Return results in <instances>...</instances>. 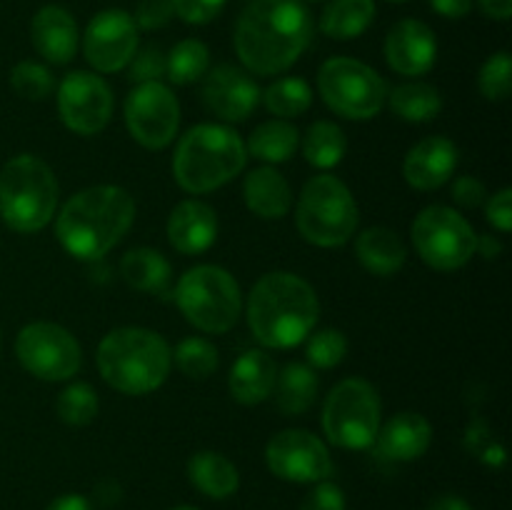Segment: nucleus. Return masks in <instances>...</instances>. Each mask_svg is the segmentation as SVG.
<instances>
[{
  "label": "nucleus",
  "instance_id": "nucleus-1",
  "mask_svg": "<svg viewBox=\"0 0 512 510\" xmlns=\"http://www.w3.org/2000/svg\"><path fill=\"white\" fill-rule=\"evenodd\" d=\"M313 40L303 0H250L235 23V53L248 73L280 75L293 68Z\"/></svg>",
  "mask_w": 512,
  "mask_h": 510
},
{
  "label": "nucleus",
  "instance_id": "nucleus-2",
  "mask_svg": "<svg viewBox=\"0 0 512 510\" xmlns=\"http://www.w3.org/2000/svg\"><path fill=\"white\" fill-rule=\"evenodd\" d=\"M313 285L295 273H265L248 295V325L260 345L288 350L303 343L318 323Z\"/></svg>",
  "mask_w": 512,
  "mask_h": 510
},
{
  "label": "nucleus",
  "instance_id": "nucleus-3",
  "mask_svg": "<svg viewBox=\"0 0 512 510\" xmlns=\"http://www.w3.org/2000/svg\"><path fill=\"white\" fill-rule=\"evenodd\" d=\"M135 220V200L120 185H93L75 193L55 220V235L65 253L98 260L123 240Z\"/></svg>",
  "mask_w": 512,
  "mask_h": 510
},
{
  "label": "nucleus",
  "instance_id": "nucleus-4",
  "mask_svg": "<svg viewBox=\"0 0 512 510\" xmlns=\"http://www.w3.org/2000/svg\"><path fill=\"white\" fill-rule=\"evenodd\" d=\"M173 350L148 328H115L100 340L98 370L123 395H145L168 380Z\"/></svg>",
  "mask_w": 512,
  "mask_h": 510
},
{
  "label": "nucleus",
  "instance_id": "nucleus-5",
  "mask_svg": "<svg viewBox=\"0 0 512 510\" xmlns=\"http://www.w3.org/2000/svg\"><path fill=\"white\" fill-rule=\"evenodd\" d=\"M248 150L233 128L220 123L193 125L173 155V175L185 193L203 195L223 188L245 168Z\"/></svg>",
  "mask_w": 512,
  "mask_h": 510
},
{
  "label": "nucleus",
  "instance_id": "nucleus-6",
  "mask_svg": "<svg viewBox=\"0 0 512 510\" xmlns=\"http://www.w3.org/2000/svg\"><path fill=\"white\" fill-rule=\"evenodd\" d=\"M58 178L45 160L15 155L0 170V215L15 233H38L58 208Z\"/></svg>",
  "mask_w": 512,
  "mask_h": 510
},
{
  "label": "nucleus",
  "instance_id": "nucleus-7",
  "mask_svg": "<svg viewBox=\"0 0 512 510\" xmlns=\"http://www.w3.org/2000/svg\"><path fill=\"white\" fill-rule=\"evenodd\" d=\"M358 220V203L343 180L320 173L305 183L295 208V223L308 243L318 248L345 245L358 230Z\"/></svg>",
  "mask_w": 512,
  "mask_h": 510
},
{
  "label": "nucleus",
  "instance_id": "nucleus-8",
  "mask_svg": "<svg viewBox=\"0 0 512 510\" xmlns=\"http://www.w3.org/2000/svg\"><path fill=\"white\" fill-rule=\"evenodd\" d=\"M175 303L193 328L220 335L238 323L243 293L238 280L220 265H195L180 275Z\"/></svg>",
  "mask_w": 512,
  "mask_h": 510
},
{
  "label": "nucleus",
  "instance_id": "nucleus-9",
  "mask_svg": "<svg viewBox=\"0 0 512 510\" xmlns=\"http://www.w3.org/2000/svg\"><path fill=\"white\" fill-rule=\"evenodd\" d=\"M380 415L378 390L363 378H345L325 398L323 430L338 448L368 450L378 438Z\"/></svg>",
  "mask_w": 512,
  "mask_h": 510
},
{
  "label": "nucleus",
  "instance_id": "nucleus-10",
  "mask_svg": "<svg viewBox=\"0 0 512 510\" xmlns=\"http://www.w3.org/2000/svg\"><path fill=\"white\" fill-rule=\"evenodd\" d=\"M318 90L333 113L348 120H370L388 103V83L378 70L355 58H330L318 70Z\"/></svg>",
  "mask_w": 512,
  "mask_h": 510
},
{
  "label": "nucleus",
  "instance_id": "nucleus-11",
  "mask_svg": "<svg viewBox=\"0 0 512 510\" xmlns=\"http://www.w3.org/2000/svg\"><path fill=\"white\" fill-rule=\"evenodd\" d=\"M410 233L423 263L443 273L468 265L478 245V233L468 218L448 205H428L420 210Z\"/></svg>",
  "mask_w": 512,
  "mask_h": 510
},
{
  "label": "nucleus",
  "instance_id": "nucleus-12",
  "mask_svg": "<svg viewBox=\"0 0 512 510\" xmlns=\"http://www.w3.org/2000/svg\"><path fill=\"white\" fill-rule=\"evenodd\" d=\"M15 355L33 378L45 383L70 380L83 365V350L75 335L48 320L28 323L20 330L15 338Z\"/></svg>",
  "mask_w": 512,
  "mask_h": 510
},
{
  "label": "nucleus",
  "instance_id": "nucleus-13",
  "mask_svg": "<svg viewBox=\"0 0 512 510\" xmlns=\"http://www.w3.org/2000/svg\"><path fill=\"white\" fill-rule=\"evenodd\" d=\"M125 125L135 143L148 150H163L180 128V103L165 83H140L125 100Z\"/></svg>",
  "mask_w": 512,
  "mask_h": 510
},
{
  "label": "nucleus",
  "instance_id": "nucleus-14",
  "mask_svg": "<svg viewBox=\"0 0 512 510\" xmlns=\"http://www.w3.org/2000/svg\"><path fill=\"white\" fill-rule=\"evenodd\" d=\"M270 473L288 483H320L333 473L330 450L310 430L290 428L273 435L265 448Z\"/></svg>",
  "mask_w": 512,
  "mask_h": 510
},
{
  "label": "nucleus",
  "instance_id": "nucleus-15",
  "mask_svg": "<svg viewBox=\"0 0 512 510\" xmlns=\"http://www.w3.org/2000/svg\"><path fill=\"white\" fill-rule=\"evenodd\" d=\"M58 113L65 128L73 133H100L113 115V90L100 75L73 70L58 85Z\"/></svg>",
  "mask_w": 512,
  "mask_h": 510
},
{
  "label": "nucleus",
  "instance_id": "nucleus-16",
  "mask_svg": "<svg viewBox=\"0 0 512 510\" xmlns=\"http://www.w3.org/2000/svg\"><path fill=\"white\" fill-rule=\"evenodd\" d=\"M138 50V28L133 15L120 8L100 10L83 35V53L98 73H118L128 68Z\"/></svg>",
  "mask_w": 512,
  "mask_h": 510
},
{
  "label": "nucleus",
  "instance_id": "nucleus-17",
  "mask_svg": "<svg viewBox=\"0 0 512 510\" xmlns=\"http://www.w3.org/2000/svg\"><path fill=\"white\" fill-rule=\"evenodd\" d=\"M260 93L263 90L250 78L248 70L223 63L203 75L200 98L205 108L225 123H243L258 108Z\"/></svg>",
  "mask_w": 512,
  "mask_h": 510
},
{
  "label": "nucleus",
  "instance_id": "nucleus-18",
  "mask_svg": "<svg viewBox=\"0 0 512 510\" xmlns=\"http://www.w3.org/2000/svg\"><path fill=\"white\" fill-rule=\"evenodd\" d=\"M383 50L395 73L418 78L428 73L438 60V38L423 20L405 18L390 28Z\"/></svg>",
  "mask_w": 512,
  "mask_h": 510
},
{
  "label": "nucleus",
  "instance_id": "nucleus-19",
  "mask_svg": "<svg viewBox=\"0 0 512 510\" xmlns=\"http://www.w3.org/2000/svg\"><path fill=\"white\" fill-rule=\"evenodd\" d=\"M458 145L445 135H430L408 150L403 163L405 183L415 190L443 188L458 168Z\"/></svg>",
  "mask_w": 512,
  "mask_h": 510
},
{
  "label": "nucleus",
  "instance_id": "nucleus-20",
  "mask_svg": "<svg viewBox=\"0 0 512 510\" xmlns=\"http://www.w3.org/2000/svg\"><path fill=\"white\" fill-rule=\"evenodd\" d=\"M30 40L48 63L68 65L78 53V23L63 5H43L30 23Z\"/></svg>",
  "mask_w": 512,
  "mask_h": 510
},
{
  "label": "nucleus",
  "instance_id": "nucleus-21",
  "mask_svg": "<svg viewBox=\"0 0 512 510\" xmlns=\"http://www.w3.org/2000/svg\"><path fill=\"white\" fill-rule=\"evenodd\" d=\"M168 240L183 255L205 253L218 240V215L203 200H183L168 218Z\"/></svg>",
  "mask_w": 512,
  "mask_h": 510
},
{
  "label": "nucleus",
  "instance_id": "nucleus-22",
  "mask_svg": "<svg viewBox=\"0 0 512 510\" xmlns=\"http://www.w3.org/2000/svg\"><path fill=\"white\" fill-rule=\"evenodd\" d=\"M430 443H433V425L428 423L425 415L408 413V410L393 415L388 423H380L378 438H375L380 455L395 460V463H410V460L423 458Z\"/></svg>",
  "mask_w": 512,
  "mask_h": 510
},
{
  "label": "nucleus",
  "instance_id": "nucleus-23",
  "mask_svg": "<svg viewBox=\"0 0 512 510\" xmlns=\"http://www.w3.org/2000/svg\"><path fill=\"white\" fill-rule=\"evenodd\" d=\"M275 378H278V365L265 350H245L230 368V395L243 405H258L270 398Z\"/></svg>",
  "mask_w": 512,
  "mask_h": 510
},
{
  "label": "nucleus",
  "instance_id": "nucleus-24",
  "mask_svg": "<svg viewBox=\"0 0 512 510\" xmlns=\"http://www.w3.org/2000/svg\"><path fill=\"white\" fill-rule=\"evenodd\" d=\"M243 198L248 210H253L263 220H280L290 213L293 193L288 180L273 165L250 170L243 183Z\"/></svg>",
  "mask_w": 512,
  "mask_h": 510
},
{
  "label": "nucleus",
  "instance_id": "nucleus-25",
  "mask_svg": "<svg viewBox=\"0 0 512 510\" xmlns=\"http://www.w3.org/2000/svg\"><path fill=\"white\" fill-rule=\"evenodd\" d=\"M355 255H358L360 265L368 273L380 275V278H390V275L400 273L408 260V248L400 240L395 230L375 225V228L363 230L355 240Z\"/></svg>",
  "mask_w": 512,
  "mask_h": 510
},
{
  "label": "nucleus",
  "instance_id": "nucleus-26",
  "mask_svg": "<svg viewBox=\"0 0 512 510\" xmlns=\"http://www.w3.org/2000/svg\"><path fill=\"white\" fill-rule=\"evenodd\" d=\"M188 478L195 488L213 500H225L240 488V475L233 460L215 450H200L190 458Z\"/></svg>",
  "mask_w": 512,
  "mask_h": 510
},
{
  "label": "nucleus",
  "instance_id": "nucleus-27",
  "mask_svg": "<svg viewBox=\"0 0 512 510\" xmlns=\"http://www.w3.org/2000/svg\"><path fill=\"white\" fill-rule=\"evenodd\" d=\"M318 398V375L305 363H288L275 378V403L283 415H303Z\"/></svg>",
  "mask_w": 512,
  "mask_h": 510
},
{
  "label": "nucleus",
  "instance_id": "nucleus-28",
  "mask_svg": "<svg viewBox=\"0 0 512 510\" xmlns=\"http://www.w3.org/2000/svg\"><path fill=\"white\" fill-rule=\"evenodd\" d=\"M373 20V0H328L320 13V30L333 40H353L360 38Z\"/></svg>",
  "mask_w": 512,
  "mask_h": 510
},
{
  "label": "nucleus",
  "instance_id": "nucleus-29",
  "mask_svg": "<svg viewBox=\"0 0 512 510\" xmlns=\"http://www.w3.org/2000/svg\"><path fill=\"white\" fill-rule=\"evenodd\" d=\"M120 275L140 293H165L170 283V263L160 250L133 248L120 260Z\"/></svg>",
  "mask_w": 512,
  "mask_h": 510
},
{
  "label": "nucleus",
  "instance_id": "nucleus-30",
  "mask_svg": "<svg viewBox=\"0 0 512 510\" xmlns=\"http://www.w3.org/2000/svg\"><path fill=\"white\" fill-rule=\"evenodd\" d=\"M298 145H300L298 128H295L293 123H288V120L275 118V120H268V123H260L258 128L250 133L245 150H248L253 158L263 160V163L275 165L293 158Z\"/></svg>",
  "mask_w": 512,
  "mask_h": 510
},
{
  "label": "nucleus",
  "instance_id": "nucleus-31",
  "mask_svg": "<svg viewBox=\"0 0 512 510\" xmlns=\"http://www.w3.org/2000/svg\"><path fill=\"white\" fill-rule=\"evenodd\" d=\"M388 103L390 110L405 123H428L443 110V95L435 85L405 83L388 93Z\"/></svg>",
  "mask_w": 512,
  "mask_h": 510
},
{
  "label": "nucleus",
  "instance_id": "nucleus-32",
  "mask_svg": "<svg viewBox=\"0 0 512 510\" xmlns=\"http://www.w3.org/2000/svg\"><path fill=\"white\" fill-rule=\"evenodd\" d=\"M348 153V138L343 128L330 120H318L308 128L303 138V155L313 168L330 170Z\"/></svg>",
  "mask_w": 512,
  "mask_h": 510
},
{
  "label": "nucleus",
  "instance_id": "nucleus-33",
  "mask_svg": "<svg viewBox=\"0 0 512 510\" xmlns=\"http://www.w3.org/2000/svg\"><path fill=\"white\" fill-rule=\"evenodd\" d=\"M210 70V50L203 40L185 38L165 55V78L173 85H193Z\"/></svg>",
  "mask_w": 512,
  "mask_h": 510
},
{
  "label": "nucleus",
  "instance_id": "nucleus-34",
  "mask_svg": "<svg viewBox=\"0 0 512 510\" xmlns=\"http://www.w3.org/2000/svg\"><path fill=\"white\" fill-rule=\"evenodd\" d=\"M265 108L280 120L298 118L313 105V88L303 78H278L260 93Z\"/></svg>",
  "mask_w": 512,
  "mask_h": 510
},
{
  "label": "nucleus",
  "instance_id": "nucleus-35",
  "mask_svg": "<svg viewBox=\"0 0 512 510\" xmlns=\"http://www.w3.org/2000/svg\"><path fill=\"white\" fill-rule=\"evenodd\" d=\"M173 360L175 365H178L180 373L195 380L210 378L220 365L218 348H215L208 338H198V335L180 340V343L175 345Z\"/></svg>",
  "mask_w": 512,
  "mask_h": 510
},
{
  "label": "nucleus",
  "instance_id": "nucleus-36",
  "mask_svg": "<svg viewBox=\"0 0 512 510\" xmlns=\"http://www.w3.org/2000/svg\"><path fill=\"white\" fill-rule=\"evenodd\" d=\"M98 408V393L88 383H70L68 388L60 390L58 400H55V413H58V418L65 425H73V428H83V425L93 423L95 415H98Z\"/></svg>",
  "mask_w": 512,
  "mask_h": 510
},
{
  "label": "nucleus",
  "instance_id": "nucleus-37",
  "mask_svg": "<svg viewBox=\"0 0 512 510\" xmlns=\"http://www.w3.org/2000/svg\"><path fill=\"white\" fill-rule=\"evenodd\" d=\"M10 88L23 100H45L55 88L53 73L43 63L23 60L10 70Z\"/></svg>",
  "mask_w": 512,
  "mask_h": 510
},
{
  "label": "nucleus",
  "instance_id": "nucleus-38",
  "mask_svg": "<svg viewBox=\"0 0 512 510\" xmlns=\"http://www.w3.org/2000/svg\"><path fill=\"white\" fill-rule=\"evenodd\" d=\"M478 88L485 100H508L512 90V58L508 50L490 55L478 73Z\"/></svg>",
  "mask_w": 512,
  "mask_h": 510
},
{
  "label": "nucleus",
  "instance_id": "nucleus-39",
  "mask_svg": "<svg viewBox=\"0 0 512 510\" xmlns=\"http://www.w3.org/2000/svg\"><path fill=\"white\" fill-rule=\"evenodd\" d=\"M305 355H308V363L313 365V368L330 370L335 368V365L343 363L345 355H348V338H345L343 330L338 328L318 330V333L310 335Z\"/></svg>",
  "mask_w": 512,
  "mask_h": 510
},
{
  "label": "nucleus",
  "instance_id": "nucleus-40",
  "mask_svg": "<svg viewBox=\"0 0 512 510\" xmlns=\"http://www.w3.org/2000/svg\"><path fill=\"white\" fill-rule=\"evenodd\" d=\"M165 75V53L158 45H145V48L135 50L133 60L128 63V78L130 83H155Z\"/></svg>",
  "mask_w": 512,
  "mask_h": 510
},
{
  "label": "nucleus",
  "instance_id": "nucleus-41",
  "mask_svg": "<svg viewBox=\"0 0 512 510\" xmlns=\"http://www.w3.org/2000/svg\"><path fill=\"white\" fill-rule=\"evenodd\" d=\"M465 445L473 455H478L485 465H493V468H500L505 463V448L483 428V425H473L468 430V438H465Z\"/></svg>",
  "mask_w": 512,
  "mask_h": 510
},
{
  "label": "nucleus",
  "instance_id": "nucleus-42",
  "mask_svg": "<svg viewBox=\"0 0 512 510\" xmlns=\"http://www.w3.org/2000/svg\"><path fill=\"white\" fill-rule=\"evenodd\" d=\"M175 15L188 25H205L220 15L225 0H170Z\"/></svg>",
  "mask_w": 512,
  "mask_h": 510
},
{
  "label": "nucleus",
  "instance_id": "nucleus-43",
  "mask_svg": "<svg viewBox=\"0 0 512 510\" xmlns=\"http://www.w3.org/2000/svg\"><path fill=\"white\" fill-rule=\"evenodd\" d=\"M175 10L170 0H140L133 23L138 30H160L173 20Z\"/></svg>",
  "mask_w": 512,
  "mask_h": 510
},
{
  "label": "nucleus",
  "instance_id": "nucleus-44",
  "mask_svg": "<svg viewBox=\"0 0 512 510\" xmlns=\"http://www.w3.org/2000/svg\"><path fill=\"white\" fill-rule=\"evenodd\" d=\"M345 493L340 485L330 483V480H320L308 495H305L300 510H345Z\"/></svg>",
  "mask_w": 512,
  "mask_h": 510
},
{
  "label": "nucleus",
  "instance_id": "nucleus-45",
  "mask_svg": "<svg viewBox=\"0 0 512 510\" xmlns=\"http://www.w3.org/2000/svg\"><path fill=\"white\" fill-rule=\"evenodd\" d=\"M485 218L500 233H510L512 230V190L503 188L485 200Z\"/></svg>",
  "mask_w": 512,
  "mask_h": 510
},
{
  "label": "nucleus",
  "instance_id": "nucleus-46",
  "mask_svg": "<svg viewBox=\"0 0 512 510\" xmlns=\"http://www.w3.org/2000/svg\"><path fill=\"white\" fill-rule=\"evenodd\" d=\"M453 200L460 208H480V205L488 200V188H485L483 180H478L475 175H460L453 183Z\"/></svg>",
  "mask_w": 512,
  "mask_h": 510
},
{
  "label": "nucleus",
  "instance_id": "nucleus-47",
  "mask_svg": "<svg viewBox=\"0 0 512 510\" xmlns=\"http://www.w3.org/2000/svg\"><path fill=\"white\" fill-rule=\"evenodd\" d=\"M430 8L450 20H460L473 10V0H428Z\"/></svg>",
  "mask_w": 512,
  "mask_h": 510
},
{
  "label": "nucleus",
  "instance_id": "nucleus-48",
  "mask_svg": "<svg viewBox=\"0 0 512 510\" xmlns=\"http://www.w3.org/2000/svg\"><path fill=\"white\" fill-rule=\"evenodd\" d=\"M45 510H93L90 500L80 493H65L55 498Z\"/></svg>",
  "mask_w": 512,
  "mask_h": 510
},
{
  "label": "nucleus",
  "instance_id": "nucleus-49",
  "mask_svg": "<svg viewBox=\"0 0 512 510\" xmlns=\"http://www.w3.org/2000/svg\"><path fill=\"white\" fill-rule=\"evenodd\" d=\"M480 10L493 20H510L512 0H478Z\"/></svg>",
  "mask_w": 512,
  "mask_h": 510
},
{
  "label": "nucleus",
  "instance_id": "nucleus-50",
  "mask_svg": "<svg viewBox=\"0 0 512 510\" xmlns=\"http://www.w3.org/2000/svg\"><path fill=\"white\" fill-rule=\"evenodd\" d=\"M475 253H480L483 258H498L503 253V243L493 235H478V245H475Z\"/></svg>",
  "mask_w": 512,
  "mask_h": 510
},
{
  "label": "nucleus",
  "instance_id": "nucleus-51",
  "mask_svg": "<svg viewBox=\"0 0 512 510\" xmlns=\"http://www.w3.org/2000/svg\"><path fill=\"white\" fill-rule=\"evenodd\" d=\"M430 510H473V508H470L463 498H458V495H440V498L430 505Z\"/></svg>",
  "mask_w": 512,
  "mask_h": 510
},
{
  "label": "nucleus",
  "instance_id": "nucleus-52",
  "mask_svg": "<svg viewBox=\"0 0 512 510\" xmlns=\"http://www.w3.org/2000/svg\"><path fill=\"white\" fill-rule=\"evenodd\" d=\"M173 510H198V508H193V505H178V508H173Z\"/></svg>",
  "mask_w": 512,
  "mask_h": 510
},
{
  "label": "nucleus",
  "instance_id": "nucleus-53",
  "mask_svg": "<svg viewBox=\"0 0 512 510\" xmlns=\"http://www.w3.org/2000/svg\"><path fill=\"white\" fill-rule=\"evenodd\" d=\"M388 3H408V0H388Z\"/></svg>",
  "mask_w": 512,
  "mask_h": 510
},
{
  "label": "nucleus",
  "instance_id": "nucleus-54",
  "mask_svg": "<svg viewBox=\"0 0 512 510\" xmlns=\"http://www.w3.org/2000/svg\"><path fill=\"white\" fill-rule=\"evenodd\" d=\"M308 3H323V0H308Z\"/></svg>",
  "mask_w": 512,
  "mask_h": 510
}]
</instances>
